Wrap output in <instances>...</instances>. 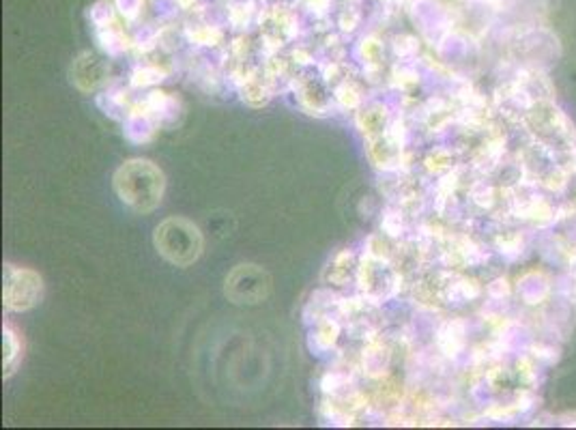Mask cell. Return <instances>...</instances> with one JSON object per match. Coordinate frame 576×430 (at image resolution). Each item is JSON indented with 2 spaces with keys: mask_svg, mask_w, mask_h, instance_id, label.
<instances>
[{
  "mask_svg": "<svg viewBox=\"0 0 576 430\" xmlns=\"http://www.w3.org/2000/svg\"><path fill=\"white\" fill-rule=\"evenodd\" d=\"M114 190L119 198L134 211L149 213L161 203L164 175L155 164L144 160H132L123 164L114 175Z\"/></svg>",
  "mask_w": 576,
  "mask_h": 430,
  "instance_id": "obj_1",
  "label": "cell"
},
{
  "mask_svg": "<svg viewBox=\"0 0 576 430\" xmlns=\"http://www.w3.org/2000/svg\"><path fill=\"white\" fill-rule=\"evenodd\" d=\"M155 248L166 260L177 267L196 263L202 252V235L185 218H170L155 230Z\"/></svg>",
  "mask_w": 576,
  "mask_h": 430,
  "instance_id": "obj_2",
  "label": "cell"
},
{
  "mask_svg": "<svg viewBox=\"0 0 576 430\" xmlns=\"http://www.w3.org/2000/svg\"><path fill=\"white\" fill-rule=\"evenodd\" d=\"M271 280L256 265H241L226 280V295L235 303H259L269 295Z\"/></svg>",
  "mask_w": 576,
  "mask_h": 430,
  "instance_id": "obj_3",
  "label": "cell"
},
{
  "mask_svg": "<svg viewBox=\"0 0 576 430\" xmlns=\"http://www.w3.org/2000/svg\"><path fill=\"white\" fill-rule=\"evenodd\" d=\"M41 295V280L33 271L7 269V286H4V302L13 310H26Z\"/></svg>",
  "mask_w": 576,
  "mask_h": 430,
  "instance_id": "obj_4",
  "label": "cell"
}]
</instances>
